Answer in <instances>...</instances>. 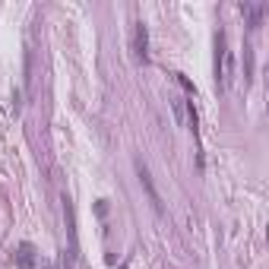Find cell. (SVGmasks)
Wrapping results in <instances>:
<instances>
[{"label":"cell","instance_id":"52a82bcc","mask_svg":"<svg viewBox=\"0 0 269 269\" xmlns=\"http://www.w3.org/2000/svg\"><path fill=\"white\" fill-rule=\"evenodd\" d=\"M45 269H54V266H51V263H45Z\"/></svg>","mask_w":269,"mask_h":269},{"label":"cell","instance_id":"277c9868","mask_svg":"<svg viewBox=\"0 0 269 269\" xmlns=\"http://www.w3.org/2000/svg\"><path fill=\"white\" fill-rule=\"evenodd\" d=\"M16 266H19V269H32L35 266V247L29 241L16 247Z\"/></svg>","mask_w":269,"mask_h":269},{"label":"cell","instance_id":"8992f818","mask_svg":"<svg viewBox=\"0 0 269 269\" xmlns=\"http://www.w3.org/2000/svg\"><path fill=\"white\" fill-rule=\"evenodd\" d=\"M117 269H130V263H120V266H117Z\"/></svg>","mask_w":269,"mask_h":269},{"label":"cell","instance_id":"5b68a950","mask_svg":"<svg viewBox=\"0 0 269 269\" xmlns=\"http://www.w3.org/2000/svg\"><path fill=\"white\" fill-rule=\"evenodd\" d=\"M174 79H177V86H181L184 89V92H187V98H196V86L184 76V73H174Z\"/></svg>","mask_w":269,"mask_h":269},{"label":"cell","instance_id":"6da1fadb","mask_svg":"<svg viewBox=\"0 0 269 269\" xmlns=\"http://www.w3.org/2000/svg\"><path fill=\"white\" fill-rule=\"evenodd\" d=\"M133 165H136V177H139L142 190H146V196H149L152 209H155V212L161 215V212H165V206H161V196H158V190H155V184H152V174H149V168H146V161H142V158H136Z\"/></svg>","mask_w":269,"mask_h":269},{"label":"cell","instance_id":"3957f363","mask_svg":"<svg viewBox=\"0 0 269 269\" xmlns=\"http://www.w3.org/2000/svg\"><path fill=\"white\" fill-rule=\"evenodd\" d=\"M238 10H241V16L247 19V29H250V32L263 26V16H266V4H254V0H244V4H238Z\"/></svg>","mask_w":269,"mask_h":269},{"label":"cell","instance_id":"7a4b0ae2","mask_svg":"<svg viewBox=\"0 0 269 269\" xmlns=\"http://www.w3.org/2000/svg\"><path fill=\"white\" fill-rule=\"evenodd\" d=\"M133 57H136V64H149V32H146V23H136V29H133Z\"/></svg>","mask_w":269,"mask_h":269}]
</instances>
